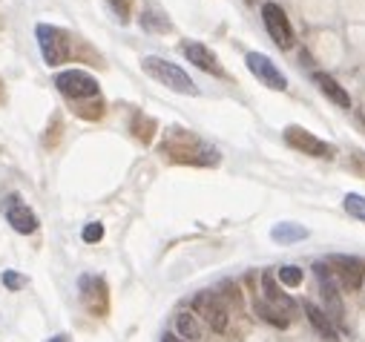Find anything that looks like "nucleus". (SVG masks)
I'll list each match as a JSON object with an SVG mask.
<instances>
[{"instance_id": "7", "label": "nucleus", "mask_w": 365, "mask_h": 342, "mask_svg": "<svg viewBox=\"0 0 365 342\" xmlns=\"http://www.w3.org/2000/svg\"><path fill=\"white\" fill-rule=\"evenodd\" d=\"M78 288H81V302L83 308L93 314V316H107L110 311V291H107V282L96 274H83L78 279Z\"/></svg>"}, {"instance_id": "14", "label": "nucleus", "mask_w": 365, "mask_h": 342, "mask_svg": "<svg viewBox=\"0 0 365 342\" xmlns=\"http://www.w3.org/2000/svg\"><path fill=\"white\" fill-rule=\"evenodd\" d=\"M181 52H185V58L193 66H199L202 72H210L216 78H227V72L222 69V63H219V58H216V52L210 46H205L199 41H185V43H181Z\"/></svg>"}, {"instance_id": "3", "label": "nucleus", "mask_w": 365, "mask_h": 342, "mask_svg": "<svg viewBox=\"0 0 365 342\" xmlns=\"http://www.w3.org/2000/svg\"><path fill=\"white\" fill-rule=\"evenodd\" d=\"M35 38H38V49H41L46 66H61L63 61H69L72 35L66 29L52 26V24H38L35 26Z\"/></svg>"}, {"instance_id": "26", "label": "nucleus", "mask_w": 365, "mask_h": 342, "mask_svg": "<svg viewBox=\"0 0 365 342\" xmlns=\"http://www.w3.org/2000/svg\"><path fill=\"white\" fill-rule=\"evenodd\" d=\"M0 279H4V285L9 291H21L26 285V276L24 274H15V271H4V276H0Z\"/></svg>"}, {"instance_id": "28", "label": "nucleus", "mask_w": 365, "mask_h": 342, "mask_svg": "<svg viewBox=\"0 0 365 342\" xmlns=\"http://www.w3.org/2000/svg\"><path fill=\"white\" fill-rule=\"evenodd\" d=\"M49 342H69V339H66V336H63V333H58V336H52V339H49Z\"/></svg>"}, {"instance_id": "23", "label": "nucleus", "mask_w": 365, "mask_h": 342, "mask_svg": "<svg viewBox=\"0 0 365 342\" xmlns=\"http://www.w3.org/2000/svg\"><path fill=\"white\" fill-rule=\"evenodd\" d=\"M107 6L118 18V24H130V18H133V0H107Z\"/></svg>"}, {"instance_id": "10", "label": "nucleus", "mask_w": 365, "mask_h": 342, "mask_svg": "<svg viewBox=\"0 0 365 342\" xmlns=\"http://www.w3.org/2000/svg\"><path fill=\"white\" fill-rule=\"evenodd\" d=\"M282 135H285V141H288L297 152H302V155H311V158H331V155H334V147H331L328 141L317 138L314 133H308V130L299 127V124L285 127Z\"/></svg>"}, {"instance_id": "30", "label": "nucleus", "mask_w": 365, "mask_h": 342, "mask_svg": "<svg viewBox=\"0 0 365 342\" xmlns=\"http://www.w3.org/2000/svg\"><path fill=\"white\" fill-rule=\"evenodd\" d=\"M245 4H253V0H245Z\"/></svg>"}, {"instance_id": "1", "label": "nucleus", "mask_w": 365, "mask_h": 342, "mask_svg": "<svg viewBox=\"0 0 365 342\" xmlns=\"http://www.w3.org/2000/svg\"><path fill=\"white\" fill-rule=\"evenodd\" d=\"M161 155L173 164H187V167H216L219 164V150L207 141H202L196 133L185 130V127H173L167 130L164 141H161Z\"/></svg>"}, {"instance_id": "29", "label": "nucleus", "mask_w": 365, "mask_h": 342, "mask_svg": "<svg viewBox=\"0 0 365 342\" xmlns=\"http://www.w3.org/2000/svg\"><path fill=\"white\" fill-rule=\"evenodd\" d=\"M6 98V93H4V81H0V101H4Z\"/></svg>"}, {"instance_id": "13", "label": "nucleus", "mask_w": 365, "mask_h": 342, "mask_svg": "<svg viewBox=\"0 0 365 342\" xmlns=\"http://www.w3.org/2000/svg\"><path fill=\"white\" fill-rule=\"evenodd\" d=\"M314 276L319 282V294H322V302H325V314L336 322H342V302H339V294H336V279L331 274V268L325 262H317L314 265Z\"/></svg>"}, {"instance_id": "21", "label": "nucleus", "mask_w": 365, "mask_h": 342, "mask_svg": "<svg viewBox=\"0 0 365 342\" xmlns=\"http://www.w3.org/2000/svg\"><path fill=\"white\" fill-rule=\"evenodd\" d=\"M342 207H345L348 216L365 222V196H359V193H348V196L342 199Z\"/></svg>"}, {"instance_id": "8", "label": "nucleus", "mask_w": 365, "mask_h": 342, "mask_svg": "<svg viewBox=\"0 0 365 342\" xmlns=\"http://www.w3.org/2000/svg\"><path fill=\"white\" fill-rule=\"evenodd\" d=\"M245 63H247V69L253 72V78L262 81L267 90H277V93H285V90H288L285 72H282L277 63H273L267 55H262V52H247V55H245Z\"/></svg>"}, {"instance_id": "18", "label": "nucleus", "mask_w": 365, "mask_h": 342, "mask_svg": "<svg viewBox=\"0 0 365 342\" xmlns=\"http://www.w3.org/2000/svg\"><path fill=\"white\" fill-rule=\"evenodd\" d=\"M138 21H141V29H144V32H153V35H170V32H173V24H170V18H167L161 9L147 6Z\"/></svg>"}, {"instance_id": "24", "label": "nucleus", "mask_w": 365, "mask_h": 342, "mask_svg": "<svg viewBox=\"0 0 365 342\" xmlns=\"http://www.w3.org/2000/svg\"><path fill=\"white\" fill-rule=\"evenodd\" d=\"M277 282H282V285H288V288H299V285H302V271H299L297 265H282Z\"/></svg>"}, {"instance_id": "12", "label": "nucleus", "mask_w": 365, "mask_h": 342, "mask_svg": "<svg viewBox=\"0 0 365 342\" xmlns=\"http://www.w3.org/2000/svg\"><path fill=\"white\" fill-rule=\"evenodd\" d=\"M262 291H264V299H267V305L277 311L279 316H285L288 322H294V316H297V302L282 291V285L277 282V276H273L270 271H264L262 274Z\"/></svg>"}, {"instance_id": "5", "label": "nucleus", "mask_w": 365, "mask_h": 342, "mask_svg": "<svg viewBox=\"0 0 365 342\" xmlns=\"http://www.w3.org/2000/svg\"><path fill=\"white\" fill-rule=\"evenodd\" d=\"M262 24L267 29V35L273 38L279 49H294L297 43V32L291 26V18L285 15V9L279 4H264L262 6Z\"/></svg>"}, {"instance_id": "17", "label": "nucleus", "mask_w": 365, "mask_h": 342, "mask_svg": "<svg viewBox=\"0 0 365 342\" xmlns=\"http://www.w3.org/2000/svg\"><path fill=\"white\" fill-rule=\"evenodd\" d=\"M308 236H311V230L305 224H299V222H277L273 230H270V239L277 244H294V242H302Z\"/></svg>"}, {"instance_id": "25", "label": "nucleus", "mask_w": 365, "mask_h": 342, "mask_svg": "<svg viewBox=\"0 0 365 342\" xmlns=\"http://www.w3.org/2000/svg\"><path fill=\"white\" fill-rule=\"evenodd\" d=\"M81 236H83V242L96 244V242H101V239H104V224H101V222H89V224L81 230Z\"/></svg>"}, {"instance_id": "22", "label": "nucleus", "mask_w": 365, "mask_h": 342, "mask_svg": "<svg viewBox=\"0 0 365 342\" xmlns=\"http://www.w3.org/2000/svg\"><path fill=\"white\" fill-rule=\"evenodd\" d=\"M133 133H135L141 141H150V138H153V133H155V121H153V118H147V115H141V113H135Z\"/></svg>"}, {"instance_id": "15", "label": "nucleus", "mask_w": 365, "mask_h": 342, "mask_svg": "<svg viewBox=\"0 0 365 342\" xmlns=\"http://www.w3.org/2000/svg\"><path fill=\"white\" fill-rule=\"evenodd\" d=\"M314 83L322 90V95H325L331 104H336V107H342V110H351V95L342 90V83H339L334 75H328V72H314Z\"/></svg>"}, {"instance_id": "19", "label": "nucleus", "mask_w": 365, "mask_h": 342, "mask_svg": "<svg viewBox=\"0 0 365 342\" xmlns=\"http://www.w3.org/2000/svg\"><path fill=\"white\" fill-rule=\"evenodd\" d=\"M175 333L187 342H196L202 339V325H199V316L193 311H178L175 314Z\"/></svg>"}, {"instance_id": "27", "label": "nucleus", "mask_w": 365, "mask_h": 342, "mask_svg": "<svg viewBox=\"0 0 365 342\" xmlns=\"http://www.w3.org/2000/svg\"><path fill=\"white\" fill-rule=\"evenodd\" d=\"M161 342H187V339H181V336H175V333H164Z\"/></svg>"}, {"instance_id": "20", "label": "nucleus", "mask_w": 365, "mask_h": 342, "mask_svg": "<svg viewBox=\"0 0 365 342\" xmlns=\"http://www.w3.org/2000/svg\"><path fill=\"white\" fill-rule=\"evenodd\" d=\"M253 308H256V314H259V316H262L267 325H273V328H288V325H291L285 316H279L277 311H273L267 302H262V299H256V305H253Z\"/></svg>"}, {"instance_id": "6", "label": "nucleus", "mask_w": 365, "mask_h": 342, "mask_svg": "<svg viewBox=\"0 0 365 342\" xmlns=\"http://www.w3.org/2000/svg\"><path fill=\"white\" fill-rule=\"evenodd\" d=\"M193 308H196V314L216 331V333H222V331H227V305H225V296L222 294H216V291H199L196 296H193Z\"/></svg>"}, {"instance_id": "9", "label": "nucleus", "mask_w": 365, "mask_h": 342, "mask_svg": "<svg viewBox=\"0 0 365 342\" xmlns=\"http://www.w3.org/2000/svg\"><path fill=\"white\" fill-rule=\"evenodd\" d=\"M328 265H331V274L342 291H359L362 288V282H365V262L362 259L339 253V256H331Z\"/></svg>"}, {"instance_id": "11", "label": "nucleus", "mask_w": 365, "mask_h": 342, "mask_svg": "<svg viewBox=\"0 0 365 342\" xmlns=\"http://www.w3.org/2000/svg\"><path fill=\"white\" fill-rule=\"evenodd\" d=\"M4 216H6V222L12 224V230L15 233H24V236H32L35 230H38V216H35V210L18 196V193H9L6 199H4Z\"/></svg>"}, {"instance_id": "16", "label": "nucleus", "mask_w": 365, "mask_h": 342, "mask_svg": "<svg viewBox=\"0 0 365 342\" xmlns=\"http://www.w3.org/2000/svg\"><path fill=\"white\" fill-rule=\"evenodd\" d=\"M302 311H305L308 322L314 325V331H317L322 339H336V325H334V319H331L319 305H314V302H302Z\"/></svg>"}, {"instance_id": "4", "label": "nucleus", "mask_w": 365, "mask_h": 342, "mask_svg": "<svg viewBox=\"0 0 365 342\" xmlns=\"http://www.w3.org/2000/svg\"><path fill=\"white\" fill-rule=\"evenodd\" d=\"M55 87L61 95L69 101H86V98H98V81L83 72V69H63L55 75Z\"/></svg>"}, {"instance_id": "2", "label": "nucleus", "mask_w": 365, "mask_h": 342, "mask_svg": "<svg viewBox=\"0 0 365 342\" xmlns=\"http://www.w3.org/2000/svg\"><path fill=\"white\" fill-rule=\"evenodd\" d=\"M141 69H144L153 81L164 83V87L173 90V93L199 95V87L193 83V78H190L185 69H181L178 63H173V61H164V58H158V55H147V58H141Z\"/></svg>"}]
</instances>
